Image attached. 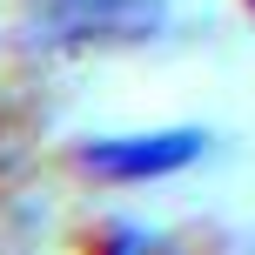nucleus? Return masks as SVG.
<instances>
[{"label": "nucleus", "mask_w": 255, "mask_h": 255, "mask_svg": "<svg viewBox=\"0 0 255 255\" xmlns=\"http://www.w3.org/2000/svg\"><path fill=\"white\" fill-rule=\"evenodd\" d=\"M249 13H255V0H249Z\"/></svg>", "instance_id": "3"}, {"label": "nucleus", "mask_w": 255, "mask_h": 255, "mask_svg": "<svg viewBox=\"0 0 255 255\" xmlns=\"http://www.w3.org/2000/svg\"><path fill=\"white\" fill-rule=\"evenodd\" d=\"M202 154V128H161V134H101L81 148V168L101 181H154Z\"/></svg>", "instance_id": "1"}, {"label": "nucleus", "mask_w": 255, "mask_h": 255, "mask_svg": "<svg viewBox=\"0 0 255 255\" xmlns=\"http://www.w3.org/2000/svg\"><path fill=\"white\" fill-rule=\"evenodd\" d=\"M54 40H148L161 27V0H47Z\"/></svg>", "instance_id": "2"}]
</instances>
